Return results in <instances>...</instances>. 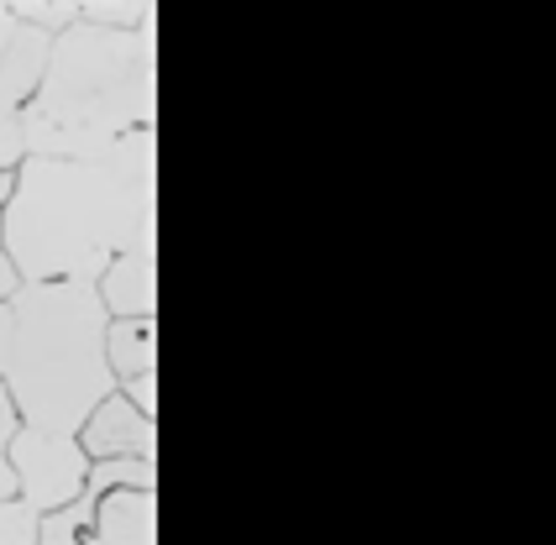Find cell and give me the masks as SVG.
Segmentation results:
<instances>
[{
    "instance_id": "cell-1",
    "label": "cell",
    "mask_w": 556,
    "mask_h": 545,
    "mask_svg": "<svg viewBox=\"0 0 556 545\" xmlns=\"http://www.w3.org/2000/svg\"><path fill=\"white\" fill-rule=\"evenodd\" d=\"M22 283H94L131 246H157V131L105 157H27L0 211Z\"/></svg>"
},
{
    "instance_id": "cell-2",
    "label": "cell",
    "mask_w": 556,
    "mask_h": 545,
    "mask_svg": "<svg viewBox=\"0 0 556 545\" xmlns=\"http://www.w3.org/2000/svg\"><path fill=\"white\" fill-rule=\"evenodd\" d=\"M137 131H157V22L59 31L42 85L22 105L27 157H105Z\"/></svg>"
},
{
    "instance_id": "cell-3",
    "label": "cell",
    "mask_w": 556,
    "mask_h": 545,
    "mask_svg": "<svg viewBox=\"0 0 556 545\" xmlns=\"http://www.w3.org/2000/svg\"><path fill=\"white\" fill-rule=\"evenodd\" d=\"M105 304L94 283H22L11 294V357H5V394L27 430L42 435H79L100 398L116 394L105 367Z\"/></svg>"
},
{
    "instance_id": "cell-4",
    "label": "cell",
    "mask_w": 556,
    "mask_h": 545,
    "mask_svg": "<svg viewBox=\"0 0 556 545\" xmlns=\"http://www.w3.org/2000/svg\"><path fill=\"white\" fill-rule=\"evenodd\" d=\"M11 472H16V498L37 515H53L85 493L90 456L79 452L74 435H42V430L22 424L11 441Z\"/></svg>"
},
{
    "instance_id": "cell-5",
    "label": "cell",
    "mask_w": 556,
    "mask_h": 545,
    "mask_svg": "<svg viewBox=\"0 0 556 545\" xmlns=\"http://www.w3.org/2000/svg\"><path fill=\"white\" fill-rule=\"evenodd\" d=\"M79 452L90 461H116V456H131V461H157V420L137 415L122 394L100 398L90 409V420L79 424Z\"/></svg>"
},
{
    "instance_id": "cell-6",
    "label": "cell",
    "mask_w": 556,
    "mask_h": 545,
    "mask_svg": "<svg viewBox=\"0 0 556 545\" xmlns=\"http://www.w3.org/2000/svg\"><path fill=\"white\" fill-rule=\"evenodd\" d=\"M94 294L111 320L157 315V246H131L122 257H111V268L94 278Z\"/></svg>"
},
{
    "instance_id": "cell-7",
    "label": "cell",
    "mask_w": 556,
    "mask_h": 545,
    "mask_svg": "<svg viewBox=\"0 0 556 545\" xmlns=\"http://www.w3.org/2000/svg\"><path fill=\"white\" fill-rule=\"evenodd\" d=\"M94 541L100 545H157V493H105L94 504Z\"/></svg>"
},
{
    "instance_id": "cell-8",
    "label": "cell",
    "mask_w": 556,
    "mask_h": 545,
    "mask_svg": "<svg viewBox=\"0 0 556 545\" xmlns=\"http://www.w3.org/2000/svg\"><path fill=\"white\" fill-rule=\"evenodd\" d=\"M105 367L111 378H142L157 372V315H131V320H111L105 326Z\"/></svg>"
},
{
    "instance_id": "cell-9",
    "label": "cell",
    "mask_w": 556,
    "mask_h": 545,
    "mask_svg": "<svg viewBox=\"0 0 556 545\" xmlns=\"http://www.w3.org/2000/svg\"><path fill=\"white\" fill-rule=\"evenodd\" d=\"M94 498L105 493H122V487H137V493H157V461H131V456H116V461H90V478H85Z\"/></svg>"
},
{
    "instance_id": "cell-10",
    "label": "cell",
    "mask_w": 556,
    "mask_h": 545,
    "mask_svg": "<svg viewBox=\"0 0 556 545\" xmlns=\"http://www.w3.org/2000/svg\"><path fill=\"white\" fill-rule=\"evenodd\" d=\"M16 11V22H27V27L48 31V37H59L79 22V0H22V5H11Z\"/></svg>"
},
{
    "instance_id": "cell-11",
    "label": "cell",
    "mask_w": 556,
    "mask_h": 545,
    "mask_svg": "<svg viewBox=\"0 0 556 545\" xmlns=\"http://www.w3.org/2000/svg\"><path fill=\"white\" fill-rule=\"evenodd\" d=\"M16 430H22V415H16V404H11L5 383H0V504L16 498V472H11V441H16Z\"/></svg>"
},
{
    "instance_id": "cell-12",
    "label": "cell",
    "mask_w": 556,
    "mask_h": 545,
    "mask_svg": "<svg viewBox=\"0 0 556 545\" xmlns=\"http://www.w3.org/2000/svg\"><path fill=\"white\" fill-rule=\"evenodd\" d=\"M37 524H42V515L27 509L22 498L0 504V545H37Z\"/></svg>"
},
{
    "instance_id": "cell-13",
    "label": "cell",
    "mask_w": 556,
    "mask_h": 545,
    "mask_svg": "<svg viewBox=\"0 0 556 545\" xmlns=\"http://www.w3.org/2000/svg\"><path fill=\"white\" fill-rule=\"evenodd\" d=\"M27 163V142H22V105L0 100V174H16Z\"/></svg>"
},
{
    "instance_id": "cell-14",
    "label": "cell",
    "mask_w": 556,
    "mask_h": 545,
    "mask_svg": "<svg viewBox=\"0 0 556 545\" xmlns=\"http://www.w3.org/2000/svg\"><path fill=\"white\" fill-rule=\"evenodd\" d=\"M116 394L137 409V415H148V420H157V372H142V378H126V383H116Z\"/></svg>"
},
{
    "instance_id": "cell-15",
    "label": "cell",
    "mask_w": 556,
    "mask_h": 545,
    "mask_svg": "<svg viewBox=\"0 0 556 545\" xmlns=\"http://www.w3.org/2000/svg\"><path fill=\"white\" fill-rule=\"evenodd\" d=\"M22 289V278H16V268H11V257H5V246H0V304L11 300Z\"/></svg>"
},
{
    "instance_id": "cell-16",
    "label": "cell",
    "mask_w": 556,
    "mask_h": 545,
    "mask_svg": "<svg viewBox=\"0 0 556 545\" xmlns=\"http://www.w3.org/2000/svg\"><path fill=\"white\" fill-rule=\"evenodd\" d=\"M5 357H11V300L0 304V372H5Z\"/></svg>"
},
{
    "instance_id": "cell-17",
    "label": "cell",
    "mask_w": 556,
    "mask_h": 545,
    "mask_svg": "<svg viewBox=\"0 0 556 545\" xmlns=\"http://www.w3.org/2000/svg\"><path fill=\"white\" fill-rule=\"evenodd\" d=\"M11 189H16V174H0V211H5V200H11Z\"/></svg>"
},
{
    "instance_id": "cell-18",
    "label": "cell",
    "mask_w": 556,
    "mask_h": 545,
    "mask_svg": "<svg viewBox=\"0 0 556 545\" xmlns=\"http://www.w3.org/2000/svg\"><path fill=\"white\" fill-rule=\"evenodd\" d=\"M85 545H100V541H94V535H90V541H85Z\"/></svg>"
}]
</instances>
